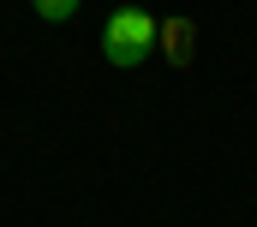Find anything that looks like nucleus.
I'll return each mask as SVG.
<instances>
[{
    "label": "nucleus",
    "mask_w": 257,
    "mask_h": 227,
    "mask_svg": "<svg viewBox=\"0 0 257 227\" xmlns=\"http://www.w3.org/2000/svg\"><path fill=\"white\" fill-rule=\"evenodd\" d=\"M156 48L174 60V66H192V54H197V24H192V18H162Z\"/></svg>",
    "instance_id": "nucleus-2"
},
{
    "label": "nucleus",
    "mask_w": 257,
    "mask_h": 227,
    "mask_svg": "<svg viewBox=\"0 0 257 227\" xmlns=\"http://www.w3.org/2000/svg\"><path fill=\"white\" fill-rule=\"evenodd\" d=\"M156 30H162V18H150L144 6H120L102 24V60L108 66H144L156 54Z\"/></svg>",
    "instance_id": "nucleus-1"
},
{
    "label": "nucleus",
    "mask_w": 257,
    "mask_h": 227,
    "mask_svg": "<svg viewBox=\"0 0 257 227\" xmlns=\"http://www.w3.org/2000/svg\"><path fill=\"white\" fill-rule=\"evenodd\" d=\"M36 6V18H48V24H66L72 12H78V0H30Z\"/></svg>",
    "instance_id": "nucleus-3"
}]
</instances>
